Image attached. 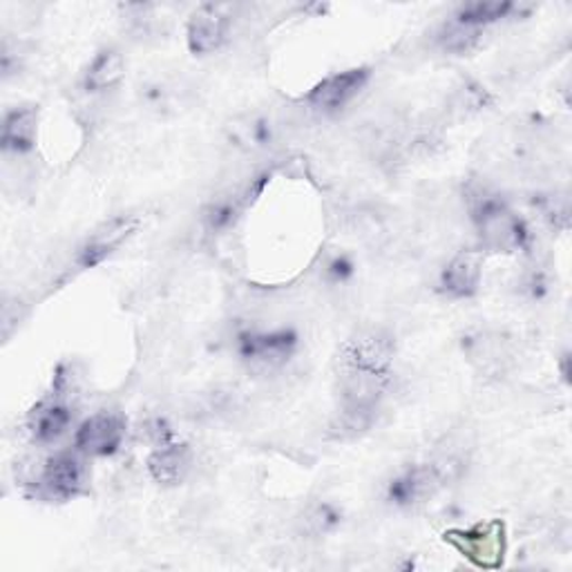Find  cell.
<instances>
[{
    "mask_svg": "<svg viewBox=\"0 0 572 572\" xmlns=\"http://www.w3.org/2000/svg\"><path fill=\"white\" fill-rule=\"evenodd\" d=\"M472 220L483 238V244L492 251L514 253L525 251L530 244V231L499 195L479 193L472 198Z\"/></svg>",
    "mask_w": 572,
    "mask_h": 572,
    "instance_id": "1",
    "label": "cell"
},
{
    "mask_svg": "<svg viewBox=\"0 0 572 572\" xmlns=\"http://www.w3.org/2000/svg\"><path fill=\"white\" fill-rule=\"evenodd\" d=\"M459 461L454 456H443L436 463L414 465L394 476L388 485V501L397 508H412L430 499L448 479L459 470Z\"/></svg>",
    "mask_w": 572,
    "mask_h": 572,
    "instance_id": "2",
    "label": "cell"
},
{
    "mask_svg": "<svg viewBox=\"0 0 572 572\" xmlns=\"http://www.w3.org/2000/svg\"><path fill=\"white\" fill-rule=\"evenodd\" d=\"M394 344L380 331H362L342 349V373H358L390 380Z\"/></svg>",
    "mask_w": 572,
    "mask_h": 572,
    "instance_id": "3",
    "label": "cell"
},
{
    "mask_svg": "<svg viewBox=\"0 0 572 572\" xmlns=\"http://www.w3.org/2000/svg\"><path fill=\"white\" fill-rule=\"evenodd\" d=\"M298 347V333L291 329L275 331H242L238 335V351L244 362L260 369L282 367Z\"/></svg>",
    "mask_w": 572,
    "mask_h": 572,
    "instance_id": "4",
    "label": "cell"
},
{
    "mask_svg": "<svg viewBox=\"0 0 572 572\" xmlns=\"http://www.w3.org/2000/svg\"><path fill=\"white\" fill-rule=\"evenodd\" d=\"M126 436V421L112 412H99L77 430L74 448L86 456H112Z\"/></svg>",
    "mask_w": 572,
    "mask_h": 572,
    "instance_id": "5",
    "label": "cell"
},
{
    "mask_svg": "<svg viewBox=\"0 0 572 572\" xmlns=\"http://www.w3.org/2000/svg\"><path fill=\"white\" fill-rule=\"evenodd\" d=\"M231 28V17L227 14L224 6H202L188 21L185 28V41L188 50L195 57L213 54L218 52Z\"/></svg>",
    "mask_w": 572,
    "mask_h": 572,
    "instance_id": "6",
    "label": "cell"
},
{
    "mask_svg": "<svg viewBox=\"0 0 572 572\" xmlns=\"http://www.w3.org/2000/svg\"><path fill=\"white\" fill-rule=\"evenodd\" d=\"M83 483H86V468L81 456L74 452H59L43 468L41 485L50 499L68 501L83 490Z\"/></svg>",
    "mask_w": 572,
    "mask_h": 572,
    "instance_id": "7",
    "label": "cell"
},
{
    "mask_svg": "<svg viewBox=\"0 0 572 572\" xmlns=\"http://www.w3.org/2000/svg\"><path fill=\"white\" fill-rule=\"evenodd\" d=\"M470 561L483 568H494L503 559V525L501 523H488L476 525L468 532H450L448 536Z\"/></svg>",
    "mask_w": 572,
    "mask_h": 572,
    "instance_id": "8",
    "label": "cell"
},
{
    "mask_svg": "<svg viewBox=\"0 0 572 572\" xmlns=\"http://www.w3.org/2000/svg\"><path fill=\"white\" fill-rule=\"evenodd\" d=\"M369 81V72L362 68L355 70H347L333 77H327L324 81H320L309 94L307 101L324 112H333L344 108Z\"/></svg>",
    "mask_w": 572,
    "mask_h": 572,
    "instance_id": "9",
    "label": "cell"
},
{
    "mask_svg": "<svg viewBox=\"0 0 572 572\" xmlns=\"http://www.w3.org/2000/svg\"><path fill=\"white\" fill-rule=\"evenodd\" d=\"M190 470V450L183 443L163 441L157 443L148 456V472L159 485H177L185 479Z\"/></svg>",
    "mask_w": 572,
    "mask_h": 572,
    "instance_id": "10",
    "label": "cell"
},
{
    "mask_svg": "<svg viewBox=\"0 0 572 572\" xmlns=\"http://www.w3.org/2000/svg\"><path fill=\"white\" fill-rule=\"evenodd\" d=\"M137 229V222L130 218H117L110 224H106L99 233H94L77 255L79 269H92L101 264L114 249L121 247V242Z\"/></svg>",
    "mask_w": 572,
    "mask_h": 572,
    "instance_id": "11",
    "label": "cell"
},
{
    "mask_svg": "<svg viewBox=\"0 0 572 572\" xmlns=\"http://www.w3.org/2000/svg\"><path fill=\"white\" fill-rule=\"evenodd\" d=\"M481 284V255L461 253L441 273V289L450 298H472Z\"/></svg>",
    "mask_w": 572,
    "mask_h": 572,
    "instance_id": "12",
    "label": "cell"
},
{
    "mask_svg": "<svg viewBox=\"0 0 572 572\" xmlns=\"http://www.w3.org/2000/svg\"><path fill=\"white\" fill-rule=\"evenodd\" d=\"M70 423H72L70 408L59 399H50L39 403L32 410L28 425L37 443H54L68 432Z\"/></svg>",
    "mask_w": 572,
    "mask_h": 572,
    "instance_id": "13",
    "label": "cell"
},
{
    "mask_svg": "<svg viewBox=\"0 0 572 572\" xmlns=\"http://www.w3.org/2000/svg\"><path fill=\"white\" fill-rule=\"evenodd\" d=\"M37 123H39L37 108L28 106V108L12 110L3 121V137H0L3 150L14 154L30 152L37 143Z\"/></svg>",
    "mask_w": 572,
    "mask_h": 572,
    "instance_id": "14",
    "label": "cell"
},
{
    "mask_svg": "<svg viewBox=\"0 0 572 572\" xmlns=\"http://www.w3.org/2000/svg\"><path fill=\"white\" fill-rule=\"evenodd\" d=\"M514 10H516V6L510 3V0H485V3L481 0V3L463 6L456 12L454 23L472 28V30H483L485 26H492V23H499V21L508 19Z\"/></svg>",
    "mask_w": 572,
    "mask_h": 572,
    "instance_id": "15",
    "label": "cell"
},
{
    "mask_svg": "<svg viewBox=\"0 0 572 572\" xmlns=\"http://www.w3.org/2000/svg\"><path fill=\"white\" fill-rule=\"evenodd\" d=\"M126 72V63L123 57L119 52L106 50L101 54L94 57V61L90 63L88 72H86V90L88 92H106L110 88H114Z\"/></svg>",
    "mask_w": 572,
    "mask_h": 572,
    "instance_id": "16",
    "label": "cell"
},
{
    "mask_svg": "<svg viewBox=\"0 0 572 572\" xmlns=\"http://www.w3.org/2000/svg\"><path fill=\"white\" fill-rule=\"evenodd\" d=\"M233 139L238 141V145L255 150V148H267L273 141V126L271 121L262 119V117H247L242 121H235L233 128Z\"/></svg>",
    "mask_w": 572,
    "mask_h": 572,
    "instance_id": "17",
    "label": "cell"
},
{
    "mask_svg": "<svg viewBox=\"0 0 572 572\" xmlns=\"http://www.w3.org/2000/svg\"><path fill=\"white\" fill-rule=\"evenodd\" d=\"M340 523V510L331 503H315L302 516V530L311 536L329 534Z\"/></svg>",
    "mask_w": 572,
    "mask_h": 572,
    "instance_id": "18",
    "label": "cell"
},
{
    "mask_svg": "<svg viewBox=\"0 0 572 572\" xmlns=\"http://www.w3.org/2000/svg\"><path fill=\"white\" fill-rule=\"evenodd\" d=\"M479 37H481V30H472V28H465V26H459V23L452 21V23L441 32L439 41H441V46H443L448 52L461 54V52L472 50V48L476 46Z\"/></svg>",
    "mask_w": 572,
    "mask_h": 572,
    "instance_id": "19",
    "label": "cell"
},
{
    "mask_svg": "<svg viewBox=\"0 0 572 572\" xmlns=\"http://www.w3.org/2000/svg\"><path fill=\"white\" fill-rule=\"evenodd\" d=\"M240 215V200L233 195L231 198H222L218 202H213L209 209H207V224L209 229L215 233V231H224L229 229L235 218Z\"/></svg>",
    "mask_w": 572,
    "mask_h": 572,
    "instance_id": "20",
    "label": "cell"
},
{
    "mask_svg": "<svg viewBox=\"0 0 572 572\" xmlns=\"http://www.w3.org/2000/svg\"><path fill=\"white\" fill-rule=\"evenodd\" d=\"M351 275H353V264H351V260L344 258V255L333 258V260L329 262V267H327V278H329L331 282H344V280H349Z\"/></svg>",
    "mask_w": 572,
    "mask_h": 572,
    "instance_id": "21",
    "label": "cell"
}]
</instances>
